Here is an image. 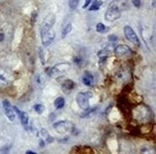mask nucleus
<instances>
[{"label":"nucleus","mask_w":156,"mask_h":154,"mask_svg":"<svg viewBox=\"0 0 156 154\" xmlns=\"http://www.w3.org/2000/svg\"><path fill=\"white\" fill-rule=\"evenodd\" d=\"M82 82L84 85L86 86H92L94 84V77L92 74H90L89 72H85L84 76L82 77Z\"/></svg>","instance_id":"13"},{"label":"nucleus","mask_w":156,"mask_h":154,"mask_svg":"<svg viewBox=\"0 0 156 154\" xmlns=\"http://www.w3.org/2000/svg\"><path fill=\"white\" fill-rule=\"evenodd\" d=\"M41 43L44 46H48L55 39V31L54 29H51L49 31H46L44 33H41Z\"/></svg>","instance_id":"7"},{"label":"nucleus","mask_w":156,"mask_h":154,"mask_svg":"<svg viewBox=\"0 0 156 154\" xmlns=\"http://www.w3.org/2000/svg\"><path fill=\"white\" fill-rule=\"evenodd\" d=\"M54 106H55V108H57V109H62L65 106V99H64V97H62V96L57 97L55 99V101H54Z\"/></svg>","instance_id":"14"},{"label":"nucleus","mask_w":156,"mask_h":154,"mask_svg":"<svg viewBox=\"0 0 156 154\" xmlns=\"http://www.w3.org/2000/svg\"><path fill=\"white\" fill-rule=\"evenodd\" d=\"M26 153H35V152L34 151H31V150H27Z\"/></svg>","instance_id":"28"},{"label":"nucleus","mask_w":156,"mask_h":154,"mask_svg":"<svg viewBox=\"0 0 156 154\" xmlns=\"http://www.w3.org/2000/svg\"><path fill=\"white\" fill-rule=\"evenodd\" d=\"M13 108H14L15 112H16V113L19 114V117H20V118L21 123H22L24 126H26L27 124H28V121H29V117H28V115L25 113V112L20 111V110L17 109L16 107H13Z\"/></svg>","instance_id":"10"},{"label":"nucleus","mask_w":156,"mask_h":154,"mask_svg":"<svg viewBox=\"0 0 156 154\" xmlns=\"http://www.w3.org/2000/svg\"><path fill=\"white\" fill-rule=\"evenodd\" d=\"M95 29H97V31H98V33H101V34L106 33V32L108 31V27H106V26L103 24V23H101V22L98 23V24H97V27H95Z\"/></svg>","instance_id":"16"},{"label":"nucleus","mask_w":156,"mask_h":154,"mask_svg":"<svg viewBox=\"0 0 156 154\" xmlns=\"http://www.w3.org/2000/svg\"><path fill=\"white\" fill-rule=\"evenodd\" d=\"M53 128L60 134L67 133L73 129V124L68 121H60L53 123Z\"/></svg>","instance_id":"3"},{"label":"nucleus","mask_w":156,"mask_h":154,"mask_svg":"<svg viewBox=\"0 0 156 154\" xmlns=\"http://www.w3.org/2000/svg\"><path fill=\"white\" fill-rule=\"evenodd\" d=\"M89 97H90L89 93L84 92H79L76 94V102L82 110H86L90 107Z\"/></svg>","instance_id":"5"},{"label":"nucleus","mask_w":156,"mask_h":154,"mask_svg":"<svg viewBox=\"0 0 156 154\" xmlns=\"http://www.w3.org/2000/svg\"><path fill=\"white\" fill-rule=\"evenodd\" d=\"M3 108H4L5 115L7 116L8 120L11 121H14L16 120V113H15L14 108L12 107L11 103L8 101V100H4L3 101Z\"/></svg>","instance_id":"8"},{"label":"nucleus","mask_w":156,"mask_h":154,"mask_svg":"<svg viewBox=\"0 0 156 154\" xmlns=\"http://www.w3.org/2000/svg\"><path fill=\"white\" fill-rule=\"evenodd\" d=\"M14 34V26L11 23H5L0 27V53L5 51L11 44Z\"/></svg>","instance_id":"2"},{"label":"nucleus","mask_w":156,"mask_h":154,"mask_svg":"<svg viewBox=\"0 0 156 154\" xmlns=\"http://www.w3.org/2000/svg\"><path fill=\"white\" fill-rule=\"evenodd\" d=\"M54 23H55V16H54V15H52V14L48 15L44 19L43 24L41 26V34L53 29Z\"/></svg>","instance_id":"6"},{"label":"nucleus","mask_w":156,"mask_h":154,"mask_svg":"<svg viewBox=\"0 0 156 154\" xmlns=\"http://www.w3.org/2000/svg\"><path fill=\"white\" fill-rule=\"evenodd\" d=\"M131 2L136 8H140L142 6V0H131Z\"/></svg>","instance_id":"22"},{"label":"nucleus","mask_w":156,"mask_h":154,"mask_svg":"<svg viewBox=\"0 0 156 154\" xmlns=\"http://www.w3.org/2000/svg\"><path fill=\"white\" fill-rule=\"evenodd\" d=\"M8 78L2 72H0V86H5L8 84Z\"/></svg>","instance_id":"17"},{"label":"nucleus","mask_w":156,"mask_h":154,"mask_svg":"<svg viewBox=\"0 0 156 154\" xmlns=\"http://www.w3.org/2000/svg\"><path fill=\"white\" fill-rule=\"evenodd\" d=\"M62 87L66 92H69L75 88V83L70 79H65L64 82H62Z\"/></svg>","instance_id":"11"},{"label":"nucleus","mask_w":156,"mask_h":154,"mask_svg":"<svg viewBox=\"0 0 156 154\" xmlns=\"http://www.w3.org/2000/svg\"><path fill=\"white\" fill-rule=\"evenodd\" d=\"M79 0H69V6L71 10H75L78 7Z\"/></svg>","instance_id":"19"},{"label":"nucleus","mask_w":156,"mask_h":154,"mask_svg":"<svg viewBox=\"0 0 156 154\" xmlns=\"http://www.w3.org/2000/svg\"><path fill=\"white\" fill-rule=\"evenodd\" d=\"M40 58H41V64H44V50L43 49H40Z\"/></svg>","instance_id":"23"},{"label":"nucleus","mask_w":156,"mask_h":154,"mask_svg":"<svg viewBox=\"0 0 156 154\" xmlns=\"http://www.w3.org/2000/svg\"><path fill=\"white\" fill-rule=\"evenodd\" d=\"M152 2H153V3H152V7H153V8H155V0H153Z\"/></svg>","instance_id":"27"},{"label":"nucleus","mask_w":156,"mask_h":154,"mask_svg":"<svg viewBox=\"0 0 156 154\" xmlns=\"http://www.w3.org/2000/svg\"><path fill=\"white\" fill-rule=\"evenodd\" d=\"M123 32H124L125 38H126L130 41V43H132V44L137 45V46H140V40H139V38H138V36L136 35V33L134 32V30L129 25L124 26Z\"/></svg>","instance_id":"4"},{"label":"nucleus","mask_w":156,"mask_h":154,"mask_svg":"<svg viewBox=\"0 0 156 154\" xmlns=\"http://www.w3.org/2000/svg\"><path fill=\"white\" fill-rule=\"evenodd\" d=\"M39 137L41 139V141L44 142V143H51V142L53 141L52 138L50 137V135L47 133V131L45 129H41L40 133H39Z\"/></svg>","instance_id":"12"},{"label":"nucleus","mask_w":156,"mask_h":154,"mask_svg":"<svg viewBox=\"0 0 156 154\" xmlns=\"http://www.w3.org/2000/svg\"><path fill=\"white\" fill-rule=\"evenodd\" d=\"M108 39H109L110 40H113V41H115L118 40V37L116 36V35H110L109 37H108Z\"/></svg>","instance_id":"25"},{"label":"nucleus","mask_w":156,"mask_h":154,"mask_svg":"<svg viewBox=\"0 0 156 154\" xmlns=\"http://www.w3.org/2000/svg\"><path fill=\"white\" fill-rule=\"evenodd\" d=\"M130 8V4L127 0H113L108 6V9L105 13V20L113 22L119 19L122 16V13Z\"/></svg>","instance_id":"1"},{"label":"nucleus","mask_w":156,"mask_h":154,"mask_svg":"<svg viewBox=\"0 0 156 154\" xmlns=\"http://www.w3.org/2000/svg\"><path fill=\"white\" fill-rule=\"evenodd\" d=\"M37 17H38V12L37 11H34L32 15H31V24L33 25L34 23L37 20Z\"/></svg>","instance_id":"21"},{"label":"nucleus","mask_w":156,"mask_h":154,"mask_svg":"<svg viewBox=\"0 0 156 154\" xmlns=\"http://www.w3.org/2000/svg\"><path fill=\"white\" fill-rule=\"evenodd\" d=\"M91 2H92V0H85V3H84V5H83V9L88 8L90 6V4H91Z\"/></svg>","instance_id":"24"},{"label":"nucleus","mask_w":156,"mask_h":154,"mask_svg":"<svg viewBox=\"0 0 156 154\" xmlns=\"http://www.w3.org/2000/svg\"><path fill=\"white\" fill-rule=\"evenodd\" d=\"M101 5H102V1H100V0H95V1L90 6V11H98L100 9Z\"/></svg>","instance_id":"15"},{"label":"nucleus","mask_w":156,"mask_h":154,"mask_svg":"<svg viewBox=\"0 0 156 154\" xmlns=\"http://www.w3.org/2000/svg\"><path fill=\"white\" fill-rule=\"evenodd\" d=\"M34 110L37 112L38 114H41L44 111V106L41 104H35L34 105Z\"/></svg>","instance_id":"20"},{"label":"nucleus","mask_w":156,"mask_h":154,"mask_svg":"<svg viewBox=\"0 0 156 154\" xmlns=\"http://www.w3.org/2000/svg\"><path fill=\"white\" fill-rule=\"evenodd\" d=\"M114 52H115V54L119 55V56H122V55H126V54H129V53L131 52L130 48L125 44H119L116 46L115 50H114Z\"/></svg>","instance_id":"9"},{"label":"nucleus","mask_w":156,"mask_h":154,"mask_svg":"<svg viewBox=\"0 0 156 154\" xmlns=\"http://www.w3.org/2000/svg\"><path fill=\"white\" fill-rule=\"evenodd\" d=\"M8 0H0V4H3V3H5V2H7Z\"/></svg>","instance_id":"26"},{"label":"nucleus","mask_w":156,"mask_h":154,"mask_svg":"<svg viewBox=\"0 0 156 154\" xmlns=\"http://www.w3.org/2000/svg\"><path fill=\"white\" fill-rule=\"evenodd\" d=\"M71 28H73V27H71V24H70V23H69V24L64 28V30H63V32H62V38H63V39L66 38V37H67V35L69 34V32L71 31Z\"/></svg>","instance_id":"18"}]
</instances>
